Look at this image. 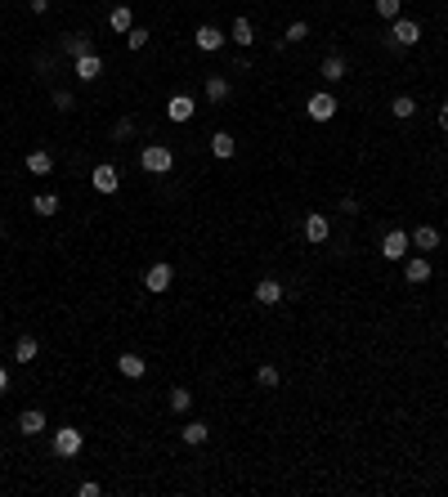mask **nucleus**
Instances as JSON below:
<instances>
[{"instance_id":"nucleus-1","label":"nucleus","mask_w":448,"mask_h":497,"mask_svg":"<svg viewBox=\"0 0 448 497\" xmlns=\"http://www.w3.org/2000/svg\"><path fill=\"white\" fill-rule=\"evenodd\" d=\"M139 166L148 175H166L175 166V153L166 148V143H143V153H139Z\"/></svg>"},{"instance_id":"nucleus-2","label":"nucleus","mask_w":448,"mask_h":497,"mask_svg":"<svg viewBox=\"0 0 448 497\" xmlns=\"http://www.w3.org/2000/svg\"><path fill=\"white\" fill-rule=\"evenodd\" d=\"M408 251H413V233H404V228H390V233L381 238V256H385V260L404 264V260H408Z\"/></svg>"},{"instance_id":"nucleus-3","label":"nucleus","mask_w":448,"mask_h":497,"mask_svg":"<svg viewBox=\"0 0 448 497\" xmlns=\"http://www.w3.org/2000/svg\"><path fill=\"white\" fill-rule=\"evenodd\" d=\"M390 41L399 45V50H413V45L421 41V22H417V18H404V14H399V18L390 22Z\"/></svg>"},{"instance_id":"nucleus-4","label":"nucleus","mask_w":448,"mask_h":497,"mask_svg":"<svg viewBox=\"0 0 448 497\" xmlns=\"http://www.w3.org/2000/svg\"><path fill=\"white\" fill-rule=\"evenodd\" d=\"M81 448H86V434H81L77 426H58L54 430V453L58 457H77Z\"/></svg>"},{"instance_id":"nucleus-5","label":"nucleus","mask_w":448,"mask_h":497,"mask_svg":"<svg viewBox=\"0 0 448 497\" xmlns=\"http://www.w3.org/2000/svg\"><path fill=\"white\" fill-rule=\"evenodd\" d=\"M171 283H175V269L166 260H157V264H148V273H143V287H148L153 296H162V292H171Z\"/></svg>"},{"instance_id":"nucleus-6","label":"nucleus","mask_w":448,"mask_h":497,"mask_svg":"<svg viewBox=\"0 0 448 497\" xmlns=\"http://www.w3.org/2000/svg\"><path fill=\"white\" fill-rule=\"evenodd\" d=\"M336 94L332 90H319V94H309V103H305V112H309V121H332L336 117Z\"/></svg>"},{"instance_id":"nucleus-7","label":"nucleus","mask_w":448,"mask_h":497,"mask_svg":"<svg viewBox=\"0 0 448 497\" xmlns=\"http://www.w3.org/2000/svg\"><path fill=\"white\" fill-rule=\"evenodd\" d=\"M90 184H94V193L113 198V193L121 188V175H117V166H113V162H99V166H94V175H90Z\"/></svg>"},{"instance_id":"nucleus-8","label":"nucleus","mask_w":448,"mask_h":497,"mask_svg":"<svg viewBox=\"0 0 448 497\" xmlns=\"http://www.w3.org/2000/svg\"><path fill=\"white\" fill-rule=\"evenodd\" d=\"M300 233H305V242H314V247H319V242L332 238V220H328V215H319V211H309L305 224H300Z\"/></svg>"},{"instance_id":"nucleus-9","label":"nucleus","mask_w":448,"mask_h":497,"mask_svg":"<svg viewBox=\"0 0 448 497\" xmlns=\"http://www.w3.org/2000/svg\"><path fill=\"white\" fill-rule=\"evenodd\" d=\"M72 72H77V81H99L103 77V58L99 54H81V58H72Z\"/></svg>"},{"instance_id":"nucleus-10","label":"nucleus","mask_w":448,"mask_h":497,"mask_svg":"<svg viewBox=\"0 0 448 497\" xmlns=\"http://www.w3.org/2000/svg\"><path fill=\"white\" fill-rule=\"evenodd\" d=\"M193 41H198V50H202V54L224 50V32H220V27H211V22H202V27L193 32Z\"/></svg>"},{"instance_id":"nucleus-11","label":"nucleus","mask_w":448,"mask_h":497,"mask_svg":"<svg viewBox=\"0 0 448 497\" xmlns=\"http://www.w3.org/2000/svg\"><path fill=\"white\" fill-rule=\"evenodd\" d=\"M58 50H63L68 58H81V54H94V45H90V36H86V32H63Z\"/></svg>"},{"instance_id":"nucleus-12","label":"nucleus","mask_w":448,"mask_h":497,"mask_svg":"<svg viewBox=\"0 0 448 497\" xmlns=\"http://www.w3.org/2000/svg\"><path fill=\"white\" fill-rule=\"evenodd\" d=\"M430 260L426 256H408L404 260V278H408V283H413V287H421V283H430Z\"/></svg>"},{"instance_id":"nucleus-13","label":"nucleus","mask_w":448,"mask_h":497,"mask_svg":"<svg viewBox=\"0 0 448 497\" xmlns=\"http://www.w3.org/2000/svg\"><path fill=\"white\" fill-rule=\"evenodd\" d=\"M283 296H287V287L278 283V278H260L256 283V305H278Z\"/></svg>"},{"instance_id":"nucleus-14","label":"nucleus","mask_w":448,"mask_h":497,"mask_svg":"<svg viewBox=\"0 0 448 497\" xmlns=\"http://www.w3.org/2000/svg\"><path fill=\"white\" fill-rule=\"evenodd\" d=\"M193 112H198V103H193L188 94H175V99L166 103V117H171L175 126H184V121H193Z\"/></svg>"},{"instance_id":"nucleus-15","label":"nucleus","mask_w":448,"mask_h":497,"mask_svg":"<svg viewBox=\"0 0 448 497\" xmlns=\"http://www.w3.org/2000/svg\"><path fill=\"white\" fill-rule=\"evenodd\" d=\"M319 72H323V81H332V86H336V81H345V77H350V63H345L341 54H328Z\"/></svg>"},{"instance_id":"nucleus-16","label":"nucleus","mask_w":448,"mask_h":497,"mask_svg":"<svg viewBox=\"0 0 448 497\" xmlns=\"http://www.w3.org/2000/svg\"><path fill=\"white\" fill-rule=\"evenodd\" d=\"M117 372H121L126 381H139L143 372H148V363H143L139 354H121V359H117Z\"/></svg>"},{"instance_id":"nucleus-17","label":"nucleus","mask_w":448,"mask_h":497,"mask_svg":"<svg viewBox=\"0 0 448 497\" xmlns=\"http://www.w3.org/2000/svg\"><path fill=\"white\" fill-rule=\"evenodd\" d=\"M233 153H238L233 135H229V130H215V135H211V157H220V162H229Z\"/></svg>"},{"instance_id":"nucleus-18","label":"nucleus","mask_w":448,"mask_h":497,"mask_svg":"<svg viewBox=\"0 0 448 497\" xmlns=\"http://www.w3.org/2000/svg\"><path fill=\"white\" fill-rule=\"evenodd\" d=\"M229 41L247 50V45L256 41V27H251V18H233V27H229Z\"/></svg>"},{"instance_id":"nucleus-19","label":"nucleus","mask_w":448,"mask_h":497,"mask_svg":"<svg viewBox=\"0 0 448 497\" xmlns=\"http://www.w3.org/2000/svg\"><path fill=\"white\" fill-rule=\"evenodd\" d=\"M179 439H184L188 448H198V444H207V439H211V426H207V421H188V426L179 430Z\"/></svg>"},{"instance_id":"nucleus-20","label":"nucleus","mask_w":448,"mask_h":497,"mask_svg":"<svg viewBox=\"0 0 448 497\" xmlns=\"http://www.w3.org/2000/svg\"><path fill=\"white\" fill-rule=\"evenodd\" d=\"M41 430H45V412L41 408H27L18 417V434H41Z\"/></svg>"},{"instance_id":"nucleus-21","label":"nucleus","mask_w":448,"mask_h":497,"mask_svg":"<svg viewBox=\"0 0 448 497\" xmlns=\"http://www.w3.org/2000/svg\"><path fill=\"white\" fill-rule=\"evenodd\" d=\"M108 27H113L117 36H126L130 27H135V14H130V9H126V5H117V9H113V14H108Z\"/></svg>"},{"instance_id":"nucleus-22","label":"nucleus","mask_w":448,"mask_h":497,"mask_svg":"<svg viewBox=\"0 0 448 497\" xmlns=\"http://www.w3.org/2000/svg\"><path fill=\"white\" fill-rule=\"evenodd\" d=\"M413 247H417V251H435V247H440V228H435V224H421L417 233H413Z\"/></svg>"},{"instance_id":"nucleus-23","label":"nucleus","mask_w":448,"mask_h":497,"mask_svg":"<svg viewBox=\"0 0 448 497\" xmlns=\"http://www.w3.org/2000/svg\"><path fill=\"white\" fill-rule=\"evenodd\" d=\"M27 171H32V175H50V171H54V157L45 153V148L27 153Z\"/></svg>"},{"instance_id":"nucleus-24","label":"nucleus","mask_w":448,"mask_h":497,"mask_svg":"<svg viewBox=\"0 0 448 497\" xmlns=\"http://www.w3.org/2000/svg\"><path fill=\"white\" fill-rule=\"evenodd\" d=\"M36 354H41V345H36V336H23V341L14 345V363H36Z\"/></svg>"},{"instance_id":"nucleus-25","label":"nucleus","mask_w":448,"mask_h":497,"mask_svg":"<svg viewBox=\"0 0 448 497\" xmlns=\"http://www.w3.org/2000/svg\"><path fill=\"white\" fill-rule=\"evenodd\" d=\"M229 90H233V86H229V77H207V99L211 103H224Z\"/></svg>"},{"instance_id":"nucleus-26","label":"nucleus","mask_w":448,"mask_h":497,"mask_svg":"<svg viewBox=\"0 0 448 497\" xmlns=\"http://www.w3.org/2000/svg\"><path fill=\"white\" fill-rule=\"evenodd\" d=\"M32 211H36V215H58V193H36V198H32Z\"/></svg>"},{"instance_id":"nucleus-27","label":"nucleus","mask_w":448,"mask_h":497,"mask_svg":"<svg viewBox=\"0 0 448 497\" xmlns=\"http://www.w3.org/2000/svg\"><path fill=\"white\" fill-rule=\"evenodd\" d=\"M390 112H395L399 121H408V117H413V112H417V99H413V94H399V99L390 103Z\"/></svg>"},{"instance_id":"nucleus-28","label":"nucleus","mask_w":448,"mask_h":497,"mask_svg":"<svg viewBox=\"0 0 448 497\" xmlns=\"http://www.w3.org/2000/svg\"><path fill=\"white\" fill-rule=\"evenodd\" d=\"M300 41H309V22H300V18H296L292 27L283 32V45H300Z\"/></svg>"},{"instance_id":"nucleus-29","label":"nucleus","mask_w":448,"mask_h":497,"mask_svg":"<svg viewBox=\"0 0 448 497\" xmlns=\"http://www.w3.org/2000/svg\"><path fill=\"white\" fill-rule=\"evenodd\" d=\"M188 408H193V394L184 390V385H175V390H171V412H179V417H184Z\"/></svg>"},{"instance_id":"nucleus-30","label":"nucleus","mask_w":448,"mask_h":497,"mask_svg":"<svg viewBox=\"0 0 448 497\" xmlns=\"http://www.w3.org/2000/svg\"><path fill=\"white\" fill-rule=\"evenodd\" d=\"M256 385H264V390H274V385H278V368H274V363H260V368H256Z\"/></svg>"},{"instance_id":"nucleus-31","label":"nucleus","mask_w":448,"mask_h":497,"mask_svg":"<svg viewBox=\"0 0 448 497\" xmlns=\"http://www.w3.org/2000/svg\"><path fill=\"white\" fill-rule=\"evenodd\" d=\"M377 14H381V18H390V22H395L399 14H404V0H377Z\"/></svg>"},{"instance_id":"nucleus-32","label":"nucleus","mask_w":448,"mask_h":497,"mask_svg":"<svg viewBox=\"0 0 448 497\" xmlns=\"http://www.w3.org/2000/svg\"><path fill=\"white\" fill-rule=\"evenodd\" d=\"M148 36H153L148 27H130V32H126V45H130V50H143V45H148Z\"/></svg>"},{"instance_id":"nucleus-33","label":"nucleus","mask_w":448,"mask_h":497,"mask_svg":"<svg viewBox=\"0 0 448 497\" xmlns=\"http://www.w3.org/2000/svg\"><path fill=\"white\" fill-rule=\"evenodd\" d=\"M77 99H72V90H54V112H72Z\"/></svg>"},{"instance_id":"nucleus-34","label":"nucleus","mask_w":448,"mask_h":497,"mask_svg":"<svg viewBox=\"0 0 448 497\" xmlns=\"http://www.w3.org/2000/svg\"><path fill=\"white\" fill-rule=\"evenodd\" d=\"M113 135H117V139H130V135H135V121H130V117H121L117 126H113Z\"/></svg>"},{"instance_id":"nucleus-35","label":"nucleus","mask_w":448,"mask_h":497,"mask_svg":"<svg viewBox=\"0 0 448 497\" xmlns=\"http://www.w3.org/2000/svg\"><path fill=\"white\" fill-rule=\"evenodd\" d=\"M77 493H81V497H99L103 489H99V484H94V479H86V484H81V489H77Z\"/></svg>"},{"instance_id":"nucleus-36","label":"nucleus","mask_w":448,"mask_h":497,"mask_svg":"<svg viewBox=\"0 0 448 497\" xmlns=\"http://www.w3.org/2000/svg\"><path fill=\"white\" fill-rule=\"evenodd\" d=\"M27 9H32V14H41V18H45V14H50V0H27Z\"/></svg>"},{"instance_id":"nucleus-37","label":"nucleus","mask_w":448,"mask_h":497,"mask_svg":"<svg viewBox=\"0 0 448 497\" xmlns=\"http://www.w3.org/2000/svg\"><path fill=\"white\" fill-rule=\"evenodd\" d=\"M5 390H9V372L0 368V394H5Z\"/></svg>"},{"instance_id":"nucleus-38","label":"nucleus","mask_w":448,"mask_h":497,"mask_svg":"<svg viewBox=\"0 0 448 497\" xmlns=\"http://www.w3.org/2000/svg\"><path fill=\"white\" fill-rule=\"evenodd\" d=\"M440 130H448V103L440 108Z\"/></svg>"},{"instance_id":"nucleus-39","label":"nucleus","mask_w":448,"mask_h":497,"mask_svg":"<svg viewBox=\"0 0 448 497\" xmlns=\"http://www.w3.org/2000/svg\"><path fill=\"white\" fill-rule=\"evenodd\" d=\"M444 345H448V327H444Z\"/></svg>"}]
</instances>
